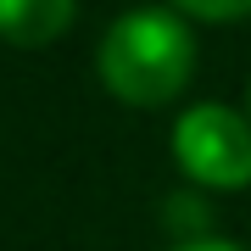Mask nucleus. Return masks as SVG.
Instances as JSON below:
<instances>
[{
    "mask_svg": "<svg viewBox=\"0 0 251 251\" xmlns=\"http://www.w3.org/2000/svg\"><path fill=\"white\" fill-rule=\"evenodd\" d=\"M246 117H251V90H246Z\"/></svg>",
    "mask_w": 251,
    "mask_h": 251,
    "instance_id": "6",
    "label": "nucleus"
},
{
    "mask_svg": "<svg viewBox=\"0 0 251 251\" xmlns=\"http://www.w3.org/2000/svg\"><path fill=\"white\" fill-rule=\"evenodd\" d=\"M173 251H240V246H229V240H184V246H173Z\"/></svg>",
    "mask_w": 251,
    "mask_h": 251,
    "instance_id": "5",
    "label": "nucleus"
},
{
    "mask_svg": "<svg viewBox=\"0 0 251 251\" xmlns=\"http://www.w3.org/2000/svg\"><path fill=\"white\" fill-rule=\"evenodd\" d=\"M173 162L201 190H246L251 184V117L196 100L173 123Z\"/></svg>",
    "mask_w": 251,
    "mask_h": 251,
    "instance_id": "2",
    "label": "nucleus"
},
{
    "mask_svg": "<svg viewBox=\"0 0 251 251\" xmlns=\"http://www.w3.org/2000/svg\"><path fill=\"white\" fill-rule=\"evenodd\" d=\"M184 17H201V23H234V17H251V0H173Z\"/></svg>",
    "mask_w": 251,
    "mask_h": 251,
    "instance_id": "4",
    "label": "nucleus"
},
{
    "mask_svg": "<svg viewBox=\"0 0 251 251\" xmlns=\"http://www.w3.org/2000/svg\"><path fill=\"white\" fill-rule=\"evenodd\" d=\"M78 0H0V39L17 50H45L73 28Z\"/></svg>",
    "mask_w": 251,
    "mask_h": 251,
    "instance_id": "3",
    "label": "nucleus"
},
{
    "mask_svg": "<svg viewBox=\"0 0 251 251\" xmlns=\"http://www.w3.org/2000/svg\"><path fill=\"white\" fill-rule=\"evenodd\" d=\"M95 73L123 106H168L196 78V39L173 11H123L95 50Z\"/></svg>",
    "mask_w": 251,
    "mask_h": 251,
    "instance_id": "1",
    "label": "nucleus"
}]
</instances>
